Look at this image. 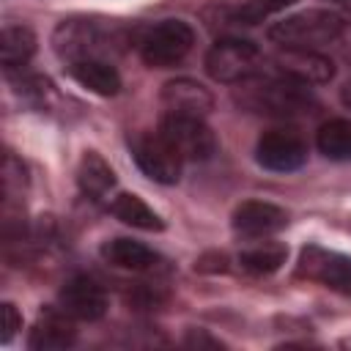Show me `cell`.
<instances>
[{"mask_svg":"<svg viewBox=\"0 0 351 351\" xmlns=\"http://www.w3.org/2000/svg\"><path fill=\"white\" fill-rule=\"evenodd\" d=\"M261 49L244 38H219L206 55V71L217 82H244L261 74Z\"/></svg>","mask_w":351,"mask_h":351,"instance_id":"obj_5","label":"cell"},{"mask_svg":"<svg viewBox=\"0 0 351 351\" xmlns=\"http://www.w3.org/2000/svg\"><path fill=\"white\" fill-rule=\"evenodd\" d=\"M346 8H348V11H351V0H348V3H346Z\"/></svg>","mask_w":351,"mask_h":351,"instance_id":"obj_26","label":"cell"},{"mask_svg":"<svg viewBox=\"0 0 351 351\" xmlns=\"http://www.w3.org/2000/svg\"><path fill=\"white\" fill-rule=\"evenodd\" d=\"M121 41V27L115 25H101L96 19H66L58 25L52 44L60 58L69 63L74 60H88V58H101L112 52V47Z\"/></svg>","mask_w":351,"mask_h":351,"instance_id":"obj_2","label":"cell"},{"mask_svg":"<svg viewBox=\"0 0 351 351\" xmlns=\"http://www.w3.org/2000/svg\"><path fill=\"white\" fill-rule=\"evenodd\" d=\"M101 258L110 263V266H118V269H126V271H148L159 263V255L140 244V241H132V239H112L101 247Z\"/></svg>","mask_w":351,"mask_h":351,"instance_id":"obj_16","label":"cell"},{"mask_svg":"<svg viewBox=\"0 0 351 351\" xmlns=\"http://www.w3.org/2000/svg\"><path fill=\"white\" fill-rule=\"evenodd\" d=\"M288 258V250L285 244H277V241H263V244H255L250 250H244L239 255V263L247 269V271H255V274H271L277 271Z\"/></svg>","mask_w":351,"mask_h":351,"instance_id":"obj_21","label":"cell"},{"mask_svg":"<svg viewBox=\"0 0 351 351\" xmlns=\"http://www.w3.org/2000/svg\"><path fill=\"white\" fill-rule=\"evenodd\" d=\"M288 225V214L263 200H247L233 211V230L244 239H266Z\"/></svg>","mask_w":351,"mask_h":351,"instance_id":"obj_13","label":"cell"},{"mask_svg":"<svg viewBox=\"0 0 351 351\" xmlns=\"http://www.w3.org/2000/svg\"><path fill=\"white\" fill-rule=\"evenodd\" d=\"M71 321H74V318L66 315L60 307L41 313V318H38L36 326L30 329L27 348H33V351H60V348L74 346L77 332H74Z\"/></svg>","mask_w":351,"mask_h":351,"instance_id":"obj_14","label":"cell"},{"mask_svg":"<svg viewBox=\"0 0 351 351\" xmlns=\"http://www.w3.org/2000/svg\"><path fill=\"white\" fill-rule=\"evenodd\" d=\"M36 52V33L25 25H5L0 36V58L5 71L25 66Z\"/></svg>","mask_w":351,"mask_h":351,"instance_id":"obj_18","label":"cell"},{"mask_svg":"<svg viewBox=\"0 0 351 351\" xmlns=\"http://www.w3.org/2000/svg\"><path fill=\"white\" fill-rule=\"evenodd\" d=\"M77 184L88 197L99 200L115 186V173L96 151H85L77 167Z\"/></svg>","mask_w":351,"mask_h":351,"instance_id":"obj_17","label":"cell"},{"mask_svg":"<svg viewBox=\"0 0 351 351\" xmlns=\"http://www.w3.org/2000/svg\"><path fill=\"white\" fill-rule=\"evenodd\" d=\"M110 211H112V217L121 219L123 225H132V228H140V230H162V228H165L162 217H159L148 203H143L137 195H129V192L118 195V197L112 200Z\"/></svg>","mask_w":351,"mask_h":351,"instance_id":"obj_19","label":"cell"},{"mask_svg":"<svg viewBox=\"0 0 351 351\" xmlns=\"http://www.w3.org/2000/svg\"><path fill=\"white\" fill-rule=\"evenodd\" d=\"M159 134L189 162H206L217 154V137L206 126L203 118L189 115H165L159 123Z\"/></svg>","mask_w":351,"mask_h":351,"instance_id":"obj_6","label":"cell"},{"mask_svg":"<svg viewBox=\"0 0 351 351\" xmlns=\"http://www.w3.org/2000/svg\"><path fill=\"white\" fill-rule=\"evenodd\" d=\"M69 74L74 82H80L82 88H88L99 96H115L121 90V74L115 71V66H110L101 58L74 60V63H69Z\"/></svg>","mask_w":351,"mask_h":351,"instance_id":"obj_15","label":"cell"},{"mask_svg":"<svg viewBox=\"0 0 351 351\" xmlns=\"http://www.w3.org/2000/svg\"><path fill=\"white\" fill-rule=\"evenodd\" d=\"M315 145L326 159H335V162L351 159V121L332 118V121L321 123V129L315 134Z\"/></svg>","mask_w":351,"mask_h":351,"instance_id":"obj_20","label":"cell"},{"mask_svg":"<svg viewBox=\"0 0 351 351\" xmlns=\"http://www.w3.org/2000/svg\"><path fill=\"white\" fill-rule=\"evenodd\" d=\"M162 107H165V115L206 118L214 110V96L200 82L181 77V80H170L162 88Z\"/></svg>","mask_w":351,"mask_h":351,"instance_id":"obj_12","label":"cell"},{"mask_svg":"<svg viewBox=\"0 0 351 351\" xmlns=\"http://www.w3.org/2000/svg\"><path fill=\"white\" fill-rule=\"evenodd\" d=\"M132 154L137 167L159 184H176L181 178V154L156 132V134H140L132 140Z\"/></svg>","mask_w":351,"mask_h":351,"instance_id":"obj_8","label":"cell"},{"mask_svg":"<svg viewBox=\"0 0 351 351\" xmlns=\"http://www.w3.org/2000/svg\"><path fill=\"white\" fill-rule=\"evenodd\" d=\"M293 3H296V0H247V3L233 14V19L241 22V25H258V22H263L266 16L282 11V8L293 5Z\"/></svg>","mask_w":351,"mask_h":351,"instance_id":"obj_22","label":"cell"},{"mask_svg":"<svg viewBox=\"0 0 351 351\" xmlns=\"http://www.w3.org/2000/svg\"><path fill=\"white\" fill-rule=\"evenodd\" d=\"M340 101H343V104L351 110V80L343 85V90H340Z\"/></svg>","mask_w":351,"mask_h":351,"instance_id":"obj_25","label":"cell"},{"mask_svg":"<svg viewBox=\"0 0 351 351\" xmlns=\"http://www.w3.org/2000/svg\"><path fill=\"white\" fill-rule=\"evenodd\" d=\"M0 315H3V332H0V340H3V343H11V337L16 335V329H22V315L16 313V307H14L11 302H3Z\"/></svg>","mask_w":351,"mask_h":351,"instance_id":"obj_23","label":"cell"},{"mask_svg":"<svg viewBox=\"0 0 351 351\" xmlns=\"http://www.w3.org/2000/svg\"><path fill=\"white\" fill-rule=\"evenodd\" d=\"M277 71L282 77H291L302 85H324L332 80L335 66L326 55L315 49H299V47H282V52L274 58Z\"/></svg>","mask_w":351,"mask_h":351,"instance_id":"obj_11","label":"cell"},{"mask_svg":"<svg viewBox=\"0 0 351 351\" xmlns=\"http://www.w3.org/2000/svg\"><path fill=\"white\" fill-rule=\"evenodd\" d=\"M195 44V30L184 19H165L143 33L137 41L140 58L151 69H170L181 63Z\"/></svg>","mask_w":351,"mask_h":351,"instance_id":"obj_4","label":"cell"},{"mask_svg":"<svg viewBox=\"0 0 351 351\" xmlns=\"http://www.w3.org/2000/svg\"><path fill=\"white\" fill-rule=\"evenodd\" d=\"M184 346H186V348H222L219 340L208 337V335L200 332V329H189L186 337H184Z\"/></svg>","mask_w":351,"mask_h":351,"instance_id":"obj_24","label":"cell"},{"mask_svg":"<svg viewBox=\"0 0 351 351\" xmlns=\"http://www.w3.org/2000/svg\"><path fill=\"white\" fill-rule=\"evenodd\" d=\"M296 271H299V277H307V280L321 282L337 293L351 296V255L324 250L318 244H307L299 255Z\"/></svg>","mask_w":351,"mask_h":351,"instance_id":"obj_7","label":"cell"},{"mask_svg":"<svg viewBox=\"0 0 351 351\" xmlns=\"http://www.w3.org/2000/svg\"><path fill=\"white\" fill-rule=\"evenodd\" d=\"M337 3H348V0H337Z\"/></svg>","mask_w":351,"mask_h":351,"instance_id":"obj_27","label":"cell"},{"mask_svg":"<svg viewBox=\"0 0 351 351\" xmlns=\"http://www.w3.org/2000/svg\"><path fill=\"white\" fill-rule=\"evenodd\" d=\"M343 19L335 11L310 8L302 14H293L277 25L269 27V38L280 47H299V49H315L321 44L337 41L343 36Z\"/></svg>","mask_w":351,"mask_h":351,"instance_id":"obj_3","label":"cell"},{"mask_svg":"<svg viewBox=\"0 0 351 351\" xmlns=\"http://www.w3.org/2000/svg\"><path fill=\"white\" fill-rule=\"evenodd\" d=\"M233 99L241 110L269 115V118H299V115H310L318 107L307 85L291 77H282V74L280 77L255 74L239 82Z\"/></svg>","mask_w":351,"mask_h":351,"instance_id":"obj_1","label":"cell"},{"mask_svg":"<svg viewBox=\"0 0 351 351\" xmlns=\"http://www.w3.org/2000/svg\"><path fill=\"white\" fill-rule=\"evenodd\" d=\"M255 156L266 170L291 173L307 162V143L293 129H271L258 140Z\"/></svg>","mask_w":351,"mask_h":351,"instance_id":"obj_9","label":"cell"},{"mask_svg":"<svg viewBox=\"0 0 351 351\" xmlns=\"http://www.w3.org/2000/svg\"><path fill=\"white\" fill-rule=\"evenodd\" d=\"M60 310L74 321H99L107 313V291L93 277H71L60 288Z\"/></svg>","mask_w":351,"mask_h":351,"instance_id":"obj_10","label":"cell"}]
</instances>
